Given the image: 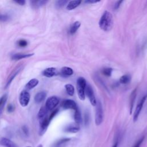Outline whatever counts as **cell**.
Listing matches in <instances>:
<instances>
[{
	"instance_id": "1",
	"label": "cell",
	"mask_w": 147,
	"mask_h": 147,
	"mask_svg": "<svg viewBox=\"0 0 147 147\" xmlns=\"http://www.w3.org/2000/svg\"><path fill=\"white\" fill-rule=\"evenodd\" d=\"M100 28L105 31H110L113 26V19L111 13L109 11H105L102 15L99 21Z\"/></svg>"
},
{
	"instance_id": "2",
	"label": "cell",
	"mask_w": 147,
	"mask_h": 147,
	"mask_svg": "<svg viewBox=\"0 0 147 147\" xmlns=\"http://www.w3.org/2000/svg\"><path fill=\"white\" fill-rule=\"evenodd\" d=\"M86 80L83 77H80L76 81V89L79 98L84 100L85 99V89L86 87Z\"/></svg>"
},
{
	"instance_id": "3",
	"label": "cell",
	"mask_w": 147,
	"mask_h": 147,
	"mask_svg": "<svg viewBox=\"0 0 147 147\" xmlns=\"http://www.w3.org/2000/svg\"><path fill=\"white\" fill-rule=\"evenodd\" d=\"M95 109V123L97 126L100 125L102 121L103 118V108L101 102L100 101H96Z\"/></svg>"
},
{
	"instance_id": "4",
	"label": "cell",
	"mask_w": 147,
	"mask_h": 147,
	"mask_svg": "<svg viewBox=\"0 0 147 147\" xmlns=\"http://www.w3.org/2000/svg\"><path fill=\"white\" fill-rule=\"evenodd\" d=\"M59 98L56 96H52L48 98L45 102V107L48 110H52L55 108V107L59 103Z\"/></svg>"
},
{
	"instance_id": "5",
	"label": "cell",
	"mask_w": 147,
	"mask_h": 147,
	"mask_svg": "<svg viewBox=\"0 0 147 147\" xmlns=\"http://www.w3.org/2000/svg\"><path fill=\"white\" fill-rule=\"evenodd\" d=\"M146 98H147V93L145 95L143 96V97L141 98V99L140 100V101L138 102V105H137L136 110L134 111V115H133V121L134 122H136L137 120L138 119L139 115H140V114L141 113V110L142 109L144 103L145 101L146 100Z\"/></svg>"
},
{
	"instance_id": "6",
	"label": "cell",
	"mask_w": 147,
	"mask_h": 147,
	"mask_svg": "<svg viewBox=\"0 0 147 147\" xmlns=\"http://www.w3.org/2000/svg\"><path fill=\"white\" fill-rule=\"evenodd\" d=\"M85 94H86L87 96L88 97V99L90 100V102L92 106H96V100L94 93V91L92 88L91 86L87 84L85 89Z\"/></svg>"
},
{
	"instance_id": "7",
	"label": "cell",
	"mask_w": 147,
	"mask_h": 147,
	"mask_svg": "<svg viewBox=\"0 0 147 147\" xmlns=\"http://www.w3.org/2000/svg\"><path fill=\"white\" fill-rule=\"evenodd\" d=\"M29 100H30L29 93L27 91H25V90L22 91L21 92L19 97V101H20V105L22 107H25L28 106V105L29 104Z\"/></svg>"
},
{
	"instance_id": "8",
	"label": "cell",
	"mask_w": 147,
	"mask_h": 147,
	"mask_svg": "<svg viewBox=\"0 0 147 147\" xmlns=\"http://www.w3.org/2000/svg\"><path fill=\"white\" fill-rule=\"evenodd\" d=\"M61 106L64 109H72L74 110L78 108L75 102L72 99H65L63 100Z\"/></svg>"
},
{
	"instance_id": "9",
	"label": "cell",
	"mask_w": 147,
	"mask_h": 147,
	"mask_svg": "<svg viewBox=\"0 0 147 147\" xmlns=\"http://www.w3.org/2000/svg\"><path fill=\"white\" fill-rule=\"evenodd\" d=\"M57 74V71L55 68L50 67L44 69L42 72V75L47 78H51Z\"/></svg>"
},
{
	"instance_id": "10",
	"label": "cell",
	"mask_w": 147,
	"mask_h": 147,
	"mask_svg": "<svg viewBox=\"0 0 147 147\" xmlns=\"http://www.w3.org/2000/svg\"><path fill=\"white\" fill-rule=\"evenodd\" d=\"M50 121H51L49 119V117H46L45 118L40 121V133L41 134H42L47 130Z\"/></svg>"
},
{
	"instance_id": "11",
	"label": "cell",
	"mask_w": 147,
	"mask_h": 147,
	"mask_svg": "<svg viewBox=\"0 0 147 147\" xmlns=\"http://www.w3.org/2000/svg\"><path fill=\"white\" fill-rule=\"evenodd\" d=\"M0 145L5 147H17V146L12 141L4 137L1 139Z\"/></svg>"
},
{
	"instance_id": "12",
	"label": "cell",
	"mask_w": 147,
	"mask_h": 147,
	"mask_svg": "<svg viewBox=\"0 0 147 147\" xmlns=\"http://www.w3.org/2000/svg\"><path fill=\"white\" fill-rule=\"evenodd\" d=\"M60 74L63 77H68L73 75L74 71L70 67H64L61 69Z\"/></svg>"
},
{
	"instance_id": "13",
	"label": "cell",
	"mask_w": 147,
	"mask_h": 147,
	"mask_svg": "<svg viewBox=\"0 0 147 147\" xmlns=\"http://www.w3.org/2000/svg\"><path fill=\"white\" fill-rule=\"evenodd\" d=\"M80 130V127L78 124H71L68 125L64 129V131L68 133H77Z\"/></svg>"
},
{
	"instance_id": "14",
	"label": "cell",
	"mask_w": 147,
	"mask_h": 147,
	"mask_svg": "<svg viewBox=\"0 0 147 147\" xmlns=\"http://www.w3.org/2000/svg\"><path fill=\"white\" fill-rule=\"evenodd\" d=\"M34 53H16L12 55L11 59L14 60H18L20 59H22L24 58L29 57L32 56H33Z\"/></svg>"
},
{
	"instance_id": "15",
	"label": "cell",
	"mask_w": 147,
	"mask_h": 147,
	"mask_svg": "<svg viewBox=\"0 0 147 147\" xmlns=\"http://www.w3.org/2000/svg\"><path fill=\"white\" fill-rule=\"evenodd\" d=\"M47 96V93L45 91H40L37 93L34 96V101L36 103H41L42 102Z\"/></svg>"
},
{
	"instance_id": "16",
	"label": "cell",
	"mask_w": 147,
	"mask_h": 147,
	"mask_svg": "<svg viewBox=\"0 0 147 147\" xmlns=\"http://www.w3.org/2000/svg\"><path fill=\"white\" fill-rule=\"evenodd\" d=\"M81 2L82 1L80 0H74V1H69L68 3L66 8L68 10H73L76 7H77L81 3Z\"/></svg>"
},
{
	"instance_id": "17",
	"label": "cell",
	"mask_w": 147,
	"mask_h": 147,
	"mask_svg": "<svg viewBox=\"0 0 147 147\" xmlns=\"http://www.w3.org/2000/svg\"><path fill=\"white\" fill-rule=\"evenodd\" d=\"M48 109L45 107H42L40 108L38 113V118L40 121L42 120L43 119L47 117V114H48Z\"/></svg>"
},
{
	"instance_id": "18",
	"label": "cell",
	"mask_w": 147,
	"mask_h": 147,
	"mask_svg": "<svg viewBox=\"0 0 147 147\" xmlns=\"http://www.w3.org/2000/svg\"><path fill=\"white\" fill-rule=\"evenodd\" d=\"M80 25H81V23L79 21L74 22L71 25V26L69 28V33L71 34H75L77 32V30H78V29L79 28Z\"/></svg>"
},
{
	"instance_id": "19",
	"label": "cell",
	"mask_w": 147,
	"mask_h": 147,
	"mask_svg": "<svg viewBox=\"0 0 147 147\" xmlns=\"http://www.w3.org/2000/svg\"><path fill=\"white\" fill-rule=\"evenodd\" d=\"M20 69H21V68L19 67V68H17L16 69H15V71H14L13 73H11V74L10 75V76H9V79H8V80H7V83H6V86H5V88H7L8 86H9V85L10 84L11 82L13 81V80L14 79V78H15L16 76L17 75V74H18V72H20Z\"/></svg>"
},
{
	"instance_id": "20",
	"label": "cell",
	"mask_w": 147,
	"mask_h": 147,
	"mask_svg": "<svg viewBox=\"0 0 147 147\" xmlns=\"http://www.w3.org/2000/svg\"><path fill=\"white\" fill-rule=\"evenodd\" d=\"M47 1H31L30 4L32 7L37 9L47 3Z\"/></svg>"
},
{
	"instance_id": "21",
	"label": "cell",
	"mask_w": 147,
	"mask_h": 147,
	"mask_svg": "<svg viewBox=\"0 0 147 147\" xmlns=\"http://www.w3.org/2000/svg\"><path fill=\"white\" fill-rule=\"evenodd\" d=\"M38 84V80L37 79H32L29 80L25 86V87L28 90H31L36 87Z\"/></svg>"
},
{
	"instance_id": "22",
	"label": "cell",
	"mask_w": 147,
	"mask_h": 147,
	"mask_svg": "<svg viewBox=\"0 0 147 147\" xmlns=\"http://www.w3.org/2000/svg\"><path fill=\"white\" fill-rule=\"evenodd\" d=\"M136 98V89H134L131 95H130V113L131 114L132 112V110L133 108V105L134 103V101Z\"/></svg>"
},
{
	"instance_id": "23",
	"label": "cell",
	"mask_w": 147,
	"mask_h": 147,
	"mask_svg": "<svg viewBox=\"0 0 147 147\" xmlns=\"http://www.w3.org/2000/svg\"><path fill=\"white\" fill-rule=\"evenodd\" d=\"M74 119L76 124L79 125L82 123V117H81V113L80 112V110L79 108H78L76 110H75L74 113Z\"/></svg>"
},
{
	"instance_id": "24",
	"label": "cell",
	"mask_w": 147,
	"mask_h": 147,
	"mask_svg": "<svg viewBox=\"0 0 147 147\" xmlns=\"http://www.w3.org/2000/svg\"><path fill=\"white\" fill-rule=\"evenodd\" d=\"M65 88L67 91V93L69 96H73L75 93V88L74 86L71 84H67L65 85Z\"/></svg>"
},
{
	"instance_id": "25",
	"label": "cell",
	"mask_w": 147,
	"mask_h": 147,
	"mask_svg": "<svg viewBox=\"0 0 147 147\" xmlns=\"http://www.w3.org/2000/svg\"><path fill=\"white\" fill-rule=\"evenodd\" d=\"M131 80V77L129 75H124L119 79V82L122 84H127Z\"/></svg>"
},
{
	"instance_id": "26",
	"label": "cell",
	"mask_w": 147,
	"mask_h": 147,
	"mask_svg": "<svg viewBox=\"0 0 147 147\" xmlns=\"http://www.w3.org/2000/svg\"><path fill=\"white\" fill-rule=\"evenodd\" d=\"M113 71V69L111 68H105L102 69V73L107 76H110L111 75V73Z\"/></svg>"
},
{
	"instance_id": "27",
	"label": "cell",
	"mask_w": 147,
	"mask_h": 147,
	"mask_svg": "<svg viewBox=\"0 0 147 147\" xmlns=\"http://www.w3.org/2000/svg\"><path fill=\"white\" fill-rule=\"evenodd\" d=\"M68 1H65V0H60V1H57L55 3V6L56 7V8L59 9L61 8L62 7H63L66 3H67Z\"/></svg>"
},
{
	"instance_id": "28",
	"label": "cell",
	"mask_w": 147,
	"mask_h": 147,
	"mask_svg": "<svg viewBox=\"0 0 147 147\" xmlns=\"http://www.w3.org/2000/svg\"><path fill=\"white\" fill-rule=\"evenodd\" d=\"M17 44L20 47H25L28 45V41L25 40L21 39V40H20L19 41H18Z\"/></svg>"
},
{
	"instance_id": "29",
	"label": "cell",
	"mask_w": 147,
	"mask_h": 147,
	"mask_svg": "<svg viewBox=\"0 0 147 147\" xmlns=\"http://www.w3.org/2000/svg\"><path fill=\"white\" fill-rule=\"evenodd\" d=\"M9 19V17L8 15L5 14L0 13V21L5 22Z\"/></svg>"
},
{
	"instance_id": "30",
	"label": "cell",
	"mask_w": 147,
	"mask_h": 147,
	"mask_svg": "<svg viewBox=\"0 0 147 147\" xmlns=\"http://www.w3.org/2000/svg\"><path fill=\"white\" fill-rule=\"evenodd\" d=\"M7 100V95H4L0 98V107L5 105L6 101Z\"/></svg>"
},
{
	"instance_id": "31",
	"label": "cell",
	"mask_w": 147,
	"mask_h": 147,
	"mask_svg": "<svg viewBox=\"0 0 147 147\" xmlns=\"http://www.w3.org/2000/svg\"><path fill=\"white\" fill-rule=\"evenodd\" d=\"M144 140V137L140 138L139 140H137V141L136 142V144L133 145V147H140L141 146V144L142 143Z\"/></svg>"
},
{
	"instance_id": "32",
	"label": "cell",
	"mask_w": 147,
	"mask_h": 147,
	"mask_svg": "<svg viewBox=\"0 0 147 147\" xmlns=\"http://www.w3.org/2000/svg\"><path fill=\"white\" fill-rule=\"evenodd\" d=\"M58 109H56V110H53V111H52V113L51 114V115H50V116L49 117V119L50 120V121H51L52 120V119L56 115V114H57V113L58 112Z\"/></svg>"
},
{
	"instance_id": "33",
	"label": "cell",
	"mask_w": 147,
	"mask_h": 147,
	"mask_svg": "<svg viewBox=\"0 0 147 147\" xmlns=\"http://www.w3.org/2000/svg\"><path fill=\"white\" fill-rule=\"evenodd\" d=\"M7 110L9 113H11L13 111H14V105L10 104V105H9L7 107Z\"/></svg>"
},
{
	"instance_id": "34",
	"label": "cell",
	"mask_w": 147,
	"mask_h": 147,
	"mask_svg": "<svg viewBox=\"0 0 147 147\" xmlns=\"http://www.w3.org/2000/svg\"><path fill=\"white\" fill-rule=\"evenodd\" d=\"M122 2H123V1H119L116 2L115 3V5H114V9H118Z\"/></svg>"
},
{
	"instance_id": "35",
	"label": "cell",
	"mask_w": 147,
	"mask_h": 147,
	"mask_svg": "<svg viewBox=\"0 0 147 147\" xmlns=\"http://www.w3.org/2000/svg\"><path fill=\"white\" fill-rule=\"evenodd\" d=\"M118 144H119V137H118V136H117L114 144L112 146V147H118Z\"/></svg>"
},
{
	"instance_id": "36",
	"label": "cell",
	"mask_w": 147,
	"mask_h": 147,
	"mask_svg": "<svg viewBox=\"0 0 147 147\" xmlns=\"http://www.w3.org/2000/svg\"><path fill=\"white\" fill-rule=\"evenodd\" d=\"M15 2L17 3L20 5H24L25 3V1L24 0H20V1H15Z\"/></svg>"
},
{
	"instance_id": "37",
	"label": "cell",
	"mask_w": 147,
	"mask_h": 147,
	"mask_svg": "<svg viewBox=\"0 0 147 147\" xmlns=\"http://www.w3.org/2000/svg\"><path fill=\"white\" fill-rule=\"evenodd\" d=\"M100 1H95V0H87L85 1L86 3H96V2H98Z\"/></svg>"
},
{
	"instance_id": "38",
	"label": "cell",
	"mask_w": 147,
	"mask_h": 147,
	"mask_svg": "<svg viewBox=\"0 0 147 147\" xmlns=\"http://www.w3.org/2000/svg\"><path fill=\"white\" fill-rule=\"evenodd\" d=\"M37 147H42V145H38Z\"/></svg>"
}]
</instances>
